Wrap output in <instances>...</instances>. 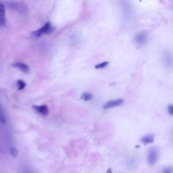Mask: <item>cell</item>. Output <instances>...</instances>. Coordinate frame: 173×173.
Segmentation results:
<instances>
[{
  "mask_svg": "<svg viewBox=\"0 0 173 173\" xmlns=\"http://www.w3.org/2000/svg\"><path fill=\"white\" fill-rule=\"evenodd\" d=\"M159 151L157 148H151L149 149L147 155V161L149 165L153 166L158 161Z\"/></svg>",
  "mask_w": 173,
  "mask_h": 173,
  "instance_id": "2",
  "label": "cell"
},
{
  "mask_svg": "<svg viewBox=\"0 0 173 173\" xmlns=\"http://www.w3.org/2000/svg\"><path fill=\"white\" fill-rule=\"evenodd\" d=\"M124 103V100L122 99H117L114 100H109L103 106L104 109H108L111 108L115 107L120 106Z\"/></svg>",
  "mask_w": 173,
  "mask_h": 173,
  "instance_id": "3",
  "label": "cell"
},
{
  "mask_svg": "<svg viewBox=\"0 0 173 173\" xmlns=\"http://www.w3.org/2000/svg\"><path fill=\"white\" fill-rule=\"evenodd\" d=\"M148 39V36L146 32H141L137 34L135 37L136 42L139 45H143L146 43Z\"/></svg>",
  "mask_w": 173,
  "mask_h": 173,
  "instance_id": "4",
  "label": "cell"
},
{
  "mask_svg": "<svg viewBox=\"0 0 173 173\" xmlns=\"http://www.w3.org/2000/svg\"><path fill=\"white\" fill-rule=\"evenodd\" d=\"M137 164V160L134 158H129L126 160V164L128 168H134Z\"/></svg>",
  "mask_w": 173,
  "mask_h": 173,
  "instance_id": "9",
  "label": "cell"
},
{
  "mask_svg": "<svg viewBox=\"0 0 173 173\" xmlns=\"http://www.w3.org/2000/svg\"><path fill=\"white\" fill-rule=\"evenodd\" d=\"M168 113L169 114L172 115L173 114V107L172 105H170L168 107Z\"/></svg>",
  "mask_w": 173,
  "mask_h": 173,
  "instance_id": "18",
  "label": "cell"
},
{
  "mask_svg": "<svg viewBox=\"0 0 173 173\" xmlns=\"http://www.w3.org/2000/svg\"><path fill=\"white\" fill-rule=\"evenodd\" d=\"M92 95L90 92H85L82 94L81 96V99L84 101H88L92 100Z\"/></svg>",
  "mask_w": 173,
  "mask_h": 173,
  "instance_id": "11",
  "label": "cell"
},
{
  "mask_svg": "<svg viewBox=\"0 0 173 173\" xmlns=\"http://www.w3.org/2000/svg\"><path fill=\"white\" fill-rule=\"evenodd\" d=\"M53 30V28L49 22L46 23L43 26L39 29L36 30L31 33V36L33 38H39L42 35L47 34L51 32Z\"/></svg>",
  "mask_w": 173,
  "mask_h": 173,
  "instance_id": "1",
  "label": "cell"
},
{
  "mask_svg": "<svg viewBox=\"0 0 173 173\" xmlns=\"http://www.w3.org/2000/svg\"><path fill=\"white\" fill-rule=\"evenodd\" d=\"M5 7L3 2H0V26H5L6 24Z\"/></svg>",
  "mask_w": 173,
  "mask_h": 173,
  "instance_id": "6",
  "label": "cell"
},
{
  "mask_svg": "<svg viewBox=\"0 0 173 173\" xmlns=\"http://www.w3.org/2000/svg\"><path fill=\"white\" fill-rule=\"evenodd\" d=\"M12 66L25 74H29L30 73V68L29 66L23 62H15L12 64Z\"/></svg>",
  "mask_w": 173,
  "mask_h": 173,
  "instance_id": "5",
  "label": "cell"
},
{
  "mask_svg": "<svg viewBox=\"0 0 173 173\" xmlns=\"http://www.w3.org/2000/svg\"><path fill=\"white\" fill-rule=\"evenodd\" d=\"M106 173H112V170H111V169H110H110H108V170L107 171V172H106Z\"/></svg>",
  "mask_w": 173,
  "mask_h": 173,
  "instance_id": "20",
  "label": "cell"
},
{
  "mask_svg": "<svg viewBox=\"0 0 173 173\" xmlns=\"http://www.w3.org/2000/svg\"><path fill=\"white\" fill-rule=\"evenodd\" d=\"M108 64H109V62H103L102 63H100V64L95 65V67L96 69H102V68L107 67L108 65Z\"/></svg>",
  "mask_w": 173,
  "mask_h": 173,
  "instance_id": "15",
  "label": "cell"
},
{
  "mask_svg": "<svg viewBox=\"0 0 173 173\" xmlns=\"http://www.w3.org/2000/svg\"><path fill=\"white\" fill-rule=\"evenodd\" d=\"M126 8H123V17H125V18L127 17V19H129L130 17L132 15V9L130 8V6L128 5H126Z\"/></svg>",
  "mask_w": 173,
  "mask_h": 173,
  "instance_id": "10",
  "label": "cell"
},
{
  "mask_svg": "<svg viewBox=\"0 0 173 173\" xmlns=\"http://www.w3.org/2000/svg\"><path fill=\"white\" fill-rule=\"evenodd\" d=\"M33 107L36 111L43 115H47L48 114V108L46 105H33Z\"/></svg>",
  "mask_w": 173,
  "mask_h": 173,
  "instance_id": "7",
  "label": "cell"
},
{
  "mask_svg": "<svg viewBox=\"0 0 173 173\" xmlns=\"http://www.w3.org/2000/svg\"><path fill=\"white\" fill-rule=\"evenodd\" d=\"M11 154L13 158H18V153L17 149L14 148V147H12L11 148Z\"/></svg>",
  "mask_w": 173,
  "mask_h": 173,
  "instance_id": "16",
  "label": "cell"
},
{
  "mask_svg": "<svg viewBox=\"0 0 173 173\" xmlns=\"http://www.w3.org/2000/svg\"><path fill=\"white\" fill-rule=\"evenodd\" d=\"M8 7H10L11 9H13V10H18L19 9V6L18 4V3L15 2H12V1H7L5 2Z\"/></svg>",
  "mask_w": 173,
  "mask_h": 173,
  "instance_id": "12",
  "label": "cell"
},
{
  "mask_svg": "<svg viewBox=\"0 0 173 173\" xmlns=\"http://www.w3.org/2000/svg\"><path fill=\"white\" fill-rule=\"evenodd\" d=\"M17 84L18 86V89L19 90H23L26 86V84L23 80H19L17 81Z\"/></svg>",
  "mask_w": 173,
  "mask_h": 173,
  "instance_id": "14",
  "label": "cell"
},
{
  "mask_svg": "<svg viewBox=\"0 0 173 173\" xmlns=\"http://www.w3.org/2000/svg\"><path fill=\"white\" fill-rule=\"evenodd\" d=\"M0 122L2 124L5 123V118L3 114L0 115Z\"/></svg>",
  "mask_w": 173,
  "mask_h": 173,
  "instance_id": "19",
  "label": "cell"
},
{
  "mask_svg": "<svg viewBox=\"0 0 173 173\" xmlns=\"http://www.w3.org/2000/svg\"><path fill=\"white\" fill-rule=\"evenodd\" d=\"M163 173H172V168L170 166L164 167L163 169Z\"/></svg>",
  "mask_w": 173,
  "mask_h": 173,
  "instance_id": "17",
  "label": "cell"
},
{
  "mask_svg": "<svg viewBox=\"0 0 173 173\" xmlns=\"http://www.w3.org/2000/svg\"><path fill=\"white\" fill-rule=\"evenodd\" d=\"M164 62L167 66L171 65L172 64V58L171 56H170V54H164Z\"/></svg>",
  "mask_w": 173,
  "mask_h": 173,
  "instance_id": "13",
  "label": "cell"
},
{
  "mask_svg": "<svg viewBox=\"0 0 173 173\" xmlns=\"http://www.w3.org/2000/svg\"><path fill=\"white\" fill-rule=\"evenodd\" d=\"M155 139V136L153 133H149L144 136L141 139V141L144 145L152 143Z\"/></svg>",
  "mask_w": 173,
  "mask_h": 173,
  "instance_id": "8",
  "label": "cell"
}]
</instances>
